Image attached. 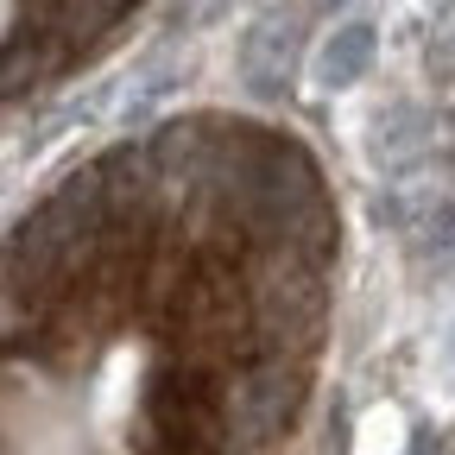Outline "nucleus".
Returning <instances> with one entry per match:
<instances>
[{
	"instance_id": "7ed1b4c3",
	"label": "nucleus",
	"mask_w": 455,
	"mask_h": 455,
	"mask_svg": "<svg viewBox=\"0 0 455 455\" xmlns=\"http://www.w3.org/2000/svg\"><path fill=\"white\" fill-rule=\"evenodd\" d=\"M367 64H373V26H341V32H329L323 38V51H316V83L323 89H348V83H361L367 76Z\"/></svg>"
},
{
	"instance_id": "20e7f679",
	"label": "nucleus",
	"mask_w": 455,
	"mask_h": 455,
	"mask_svg": "<svg viewBox=\"0 0 455 455\" xmlns=\"http://www.w3.org/2000/svg\"><path fill=\"white\" fill-rule=\"evenodd\" d=\"M443 367L455 373V323H449V335H443Z\"/></svg>"
},
{
	"instance_id": "f03ea898",
	"label": "nucleus",
	"mask_w": 455,
	"mask_h": 455,
	"mask_svg": "<svg viewBox=\"0 0 455 455\" xmlns=\"http://www.w3.org/2000/svg\"><path fill=\"white\" fill-rule=\"evenodd\" d=\"M146 0H0V108L89 70Z\"/></svg>"
},
{
	"instance_id": "f257e3e1",
	"label": "nucleus",
	"mask_w": 455,
	"mask_h": 455,
	"mask_svg": "<svg viewBox=\"0 0 455 455\" xmlns=\"http://www.w3.org/2000/svg\"><path fill=\"white\" fill-rule=\"evenodd\" d=\"M335 266L291 127L196 108L89 152L0 235V455H291Z\"/></svg>"
},
{
	"instance_id": "39448f33",
	"label": "nucleus",
	"mask_w": 455,
	"mask_h": 455,
	"mask_svg": "<svg viewBox=\"0 0 455 455\" xmlns=\"http://www.w3.org/2000/svg\"><path fill=\"white\" fill-rule=\"evenodd\" d=\"M449 455H455V449H449Z\"/></svg>"
}]
</instances>
